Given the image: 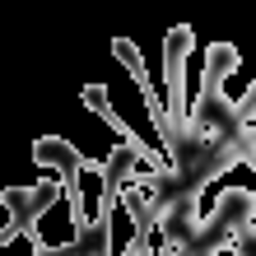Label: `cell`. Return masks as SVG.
Masks as SVG:
<instances>
[{
	"label": "cell",
	"instance_id": "1",
	"mask_svg": "<svg viewBox=\"0 0 256 256\" xmlns=\"http://www.w3.org/2000/svg\"><path fill=\"white\" fill-rule=\"evenodd\" d=\"M191 52H196V33L186 24H177L163 38V80H168V122L177 135H186L191 122V102H186V70H191Z\"/></svg>",
	"mask_w": 256,
	"mask_h": 256
},
{
	"label": "cell",
	"instance_id": "2",
	"mask_svg": "<svg viewBox=\"0 0 256 256\" xmlns=\"http://www.w3.org/2000/svg\"><path fill=\"white\" fill-rule=\"evenodd\" d=\"M233 70H242V56H238L233 42H210L205 47V70H200V102L219 98L224 80H228Z\"/></svg>",
	"mask_w": 256,
	"mask_h": 256
},
{
	"label": "cell",
	"instance_id": "3",
	"mask_svg": "<svg viewBox=\"0 0 256 256\" xmlns=\"http://www.w3.org/2000/svg\"><path fill=\"white\" fill-rule=\"evenodd\" d=\"M214 219L228 224L233 238H252L256 233V196L247 186H228L219 196V205H214Z\"/></svg>",
	"mask_w": 256,
	"mask_h": 256
},
{
	"label": "cell",
	"instance_id": "4",
	"mask_svg": "<svg viewBox=\"0 0 256 256\" xmlns=\"http://www.w3.org/2000/svg\"><path fill=\"white\" fill-rule=\"evenodd\" d=\"M84 108H94L102 122H108L116 135H122V144H126V140H135V130L122 122V116H116V108H112V98H108V88H102V84H88V88H84Z\"/></svg>",
	"mask_w": 256,
	"mask_h": 256
},
{
	"label": "cell",
	"instance_id": "5",
	"mask_svg": "<svg viewBox=\"0 0 256 256\" xmlns=\"http://www.w3.org/2000/svg\"><path fill=\"white\" fill-rule=\"evenodd\" d=\"M42 252H47V238H42L38 224H24L14 238L0 242V256H42Z\"/></svg>",
	"mask_w": 256,
	"mask_h": 256
},
{
	"label": "cell",
	"instance_id": "6",
	"mask_svg": "<svg viewBox=\"0 0 256 256\" xmlns=\"http://www.w3.org/2000/svg\"><path fill=\"white\" fill-rule=\"evenodd\" d=\"M112 56L130 70V80L140 84V94H149V88H154V84H149V70H144V56H140V47H135L130 38H116V42H112Z\"/></svg>",
	"mask_w": 256,
	"mask_h": 256
},
{
	"label": "cell",
	"instance_id": "7",
	"mask_svg": "<svg viewBox=\"0 0 256 256\" xmlns=\"http://www.w3.org/2000/svg\"><path fill=\"white\" fill-rule=\"evenodd\" d=\"M144 112H149V122H154V130H158V144H172V140H177V130H172L168 108H163V98L154 94V88L144 94Z\"/></svg>",
	"mask_w": 256,
	"mask_h": 256
},
{
	"label": "cell",
	"instance_id": "8",
	"mask_svg": "<svg viewBox=\"0 0 256 256\" xmlns=\"http://www.w3.org/2000/svg\"><path fill=\"white\" fill-rule=\"evenodd\" d=\"M247 84H252V80H242V70H233L228 80H224V88H219V98L228 102V108H238V102H242V94H247Z\"/></svg>",
	"mask_w": 256,
	"mask_h": 256
},
{
	"label": "cell",
	"instance_id": "9",
	"mask_svg": "<svg viewBox=\"0 0 256 256\" xmlns=\"http://www.w3.org/2000/svg\"><path fill=\"white\" fill-rule=\"evenodd\" d=\"M158 256H191V247H186V238L168 233V238H163V252H158Z\"/></svg>",
	"mask_w": 256,
	"mask_h": 256
},
{
	"label": "cell",
	"instance_id": "10",
	"mask_svg": "<svg viewBox=\"0 0 256 256\" xmlns=\"http://www.w3.org/2000/svg\"><path fill=\"white\" fill-rule=\"evenodd\" d=\"M205 256H242V238H233V233H228L214 252H205Z\"/></svg>",
	"mask_w": 256,
	"mask_h": 256
}]
</instances>
